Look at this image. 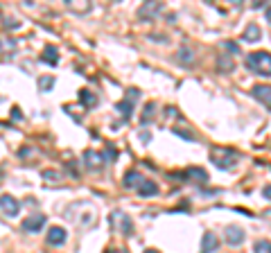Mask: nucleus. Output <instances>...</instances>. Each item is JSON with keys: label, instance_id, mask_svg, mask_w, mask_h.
Listing matches in <instances>:
<instances>
[{"label": "nucleus", "instance_id": "3", "mask_svg": "<svg viewBox=\"0 0 271 253\" xmlns=\"http://www.w3.org/2000/svg\"><path fill=\"white\" fill-rule=\"evenodd\" d=\"M138 97H140V91H136V88H129V91H127V99H122V102L116 104V111H120V113H122L124 120L131 118V113H133V99H138Z\"/></svg>", "mask_w": 271, "mask_h": 253}, {"label": "nucleus", "instance_id": "14", "mask_svg": "<svg viewBox=\"0 0 271 253\" xmlns=\"http://www.w3.org/2000/svg\"><path fill=\"white\" fill-rule=\"evenodd\" d=\"M41 59H43L45 63H50V66H57V63H59V50H57L55 45H45Z\"/></svg>", "mask_w": 271, "mask_h": 253}, {"label": "nucleus", "instance_id": "24", "mask_svg": "<svg viewBox=\"0 0 271 253\" xmlns=\"http://www.w3.org/2000/svg\"><path fill=\"white\" fill-rule=\"evenodd\" d=\"M262 194H264V197H267V199H269V201H271V186H264V190H262Z\"/></svg>", "mask_w": 271, "mask_h": 253}, {"label": "nucleus", "instance_id": "22", "mask_svg": "<svg viewBox=\"0 0 271 253\" xmlns=\"http://www.w3.org/2000/svg\"><path fill=\"white\" fill-rule=\"evenodd\" d=\"M52 86H55V79H52V77H41L39 79V88H41V91H50Z\"/></svg>", "mask_w": 271, "mask_h": 253}, {"label": "nucleus", "instance_id": "17", "mask_svg": "<svg viewBox=\"0 0 271 253\" xmlns=\"http://www.w3.org/2000/svg\"><path fill=\"white\" fill-rule=\"evenodd\" d=\"M185 176H187V179H197L199 183H206V181H208V172L201 170V167H190V170L185 172Z\"/></svg>", "mask_w": 271, "mask_h": 253}, {"label": "nucleus", "instance_id": "5", "mask_svg": "<svg viewBox=\"0 0 271 253\" xmlns=\"http://www.w3.org/2000/svg\"><path fill=\"white\" fill-rule=\"evenodd\" d=\"M163 12V3H145L143 7L138 9V18L140 20H154L156 14Z\"/></svg>", "mask_w": 271, "mask_h": 253}, {"label": "nucleus", "instance_id": "27", "mask_svg": "<svg viewBox=\"0 0 271 253\" xmlns=\"http://www.w3.org/2000/svg\"><path fill=\"white\" fill-rule=\"evenodd\" d=\"M145 253H158V251H156V249H147V251H145Z\"/></svg>", "mask_w": 271, "mask_h": 253}, {"label": "nucleus", "instance_id": "20", "mask_svg": "<svg viewBox=\"0 0 271 253\" xmlns=\"http://www.w3.org/2000/svg\"><path fill=\"white\" fill-rule=\"evenodd\" d=\"M233 66H235V63H233V59H231L228 55H226V57H220V61H217V68H220V72H224V70L231 72Z\"/></svg>", "mask_w": 271, "mask_h": 253}, {"label": "nucleus", "instance_id": "8", "mask_svg": "<svg viewBox=\"0 0 271 253\" xmlns=\"http://www.w3.org/2000/svg\"><path fill=\"white\" fill-rule=\"evenodd\" d=\"M66 237H68L66 229H61V226H52V229L48 231V235H45V240H48V244H52V246H61L66 242Z\"/></svg>", "mask_w": 271, "mask_h": 253}, {"label": "nucleus", "instance_id": "25", "mask_svg": "<svg viewBox=\"0 0 271 253\" xmlns=\"http://www.w3.org/2000/svg\"><path fill=\"white\" fill-rule=\"evenodd\" d=\"M104 253H127V251H122V249H120V251H118V249H106Z\"/></svg>", "mask_w": 271, "mask_h": 253}, {"label": "nucleus", "instance_id": "1", "mask_svg": "<svg viewBox=\"0 0 271 253\" xmlns=\"http://www.w3.org/2000/svg\"><path fill=\"white\" fill-rule=\"evenodd\" d=\"M247 68L260 77H271V52H251L247 55Z\"/></svg>", "mask_w": 271, "mask_h": 253}, {"label": "nucleus", "instance_id": "9", "mask_svg": "<svg viewBox=\"0 0 271 253\" xmlns=\"http://www.w3.org/2000/svg\"><path fill=\"white\" fill-rule=\"evenodd\" d=\"M84 161H86L88 170H100V167L104 165V156L97 154V151H93V149H86L84 151Z\"/></svg>", "mask_w": 271, "mask_h": 253}, {"label": "nucleus", "instance_id": "7", "mask_svg": "<svg viewBox=\"0 0 271 253\" xmlns=\"http://www.w3.org/2000/svg\"><path fill=\"white\" fill-rule=\"evenodd\" d=\"M251 95L255 99H260L264 107L271 109V86H267V84H258V86L251 88Z\"/></svg>", "mask_w": 271, "mask_h": 253}, {"label": "nucleus", "instance_id": "15", "mask_svg": "<svg viewBox=\"0 0 271 253\" xmlns=\"http://www.w3.org/2000/svg\"><path fill=\"white\" fill-rule=\"evenodd\" d=\"M156 192H158V188H156V183L149 181V179H145V181L138 186V194H140V197H152V194H156Z\"/></svg>", "mask_w": 271, "mask_h": 253}, {"label": "nucleus", "instance_id": "21", "mask_svg": "<svg viewBox=\"0 0 271 253\" xmlns=\"http://www.w3.org/2000/svg\"><path fill=\"white\" fill-rule=\"evenodd\" d=\"M255 253H271V242L269 240H260V242H255Z\"/></svg>", "mask_w": 271, "mask_h": 253}, {"label": "nucleus", "instance_id": "10", "mask_svg": "<svg viewBox=\"0 0 271 253\" xmlns=\"http://www.w3.org/2000/svg\"><path fill=\"white\" fill-rule=\"evenodd\" d=\"M45 226V217L43 215H34V217H28L23 221V229L30 231V233H36V231H41Z\"/></svg>", "mask_w": 271, "mask_h": 253}, {"label": "nucleus", "instance_id": "13", "mask_svg": "<svg viewBox=\"0 0 271 253\" xmlns=\"http://www.w3.org/2000/svg\"><path fill=\"white\" fill-rule=\"evenodd\" d=\"M242 39H244V41H249V43H255V41H260V39H262V30H260L255 23H251L247 30H244Z\"/></svg>", "mask_w": 271, "mask_h": 253}, {"label": "nucleus", "instance_id": "2", "mask_svg": "<svg viewBox=\"0 0 271 253\" xmlns=\"http://www.w3.org/2000/svg\"><path fill=\"white\" fill-rule=\"evenodd\" d=\"M210 161H212V165H217L220 170H228V167L235 165L237 151L231 149V147H212V149H210Z\"/></svg>", "mask_w": 271, "mask_h": 253}, {"label": "nucleus", "instance_id": "19", "mask_svg": "<svg viewBox=\"0 0 271 253\" xmlns=\"http://www.w3.org/2000/svg\"><path fill=\"white\" fill-rule=\"evenodd\" d=\"M154 113H156V104H154V102H147V104H145V113L140 115V122L147 124L149 120L154 118Z\"/></svg>", "mask_w": 271, "mask_h": 253}, {"label": "nucleus", "instance_id": "23", "mask_svg": "<svg viewBox=\"0 0 271 253\" xmlns=\"http://www.w3.org/2000/svg\"><path fill=\"white\" fill-rule=\"evenodd\" d=\"M43 179H45V181H59V174H57V172H43Z\"/></svg>", "mask_w": 271, "mask_h": 253}, {"label": "nucleus", "instance_id": "16", "mask_svg": "<svg viewBox=\"0 0 271 253\" xmlns=\"http://www.w3.org/2000/svg\"><path fill=\"white\" fill-rule=\"evenodd\" d=\"M79 104H82V107H86V109H93L97 104V97L88 91V88H84V91H79Z\"/></svg>", "mask_w": 271, "mask_h": 253}, {"label": "nucleus", "instance_id": "4", "mask_svg": "<svg viewBox=\"0 0 271 253\" xmlns=\"http://www.w3.org/2000/svg\"><path fill=\"white\" fill-rule=\"evenodd\" d=\"M0 210H3L7 217H16L20 213V204L12 197V194H3V197H0Z\"/></svg>", "mask_w": 271, "mask_h": 253}, {"label": "nucleus", "instance_id": "6", "mask_svg": "<svg viewBox=\"0 0 271 253\" xmlns=\"http://www.w3.org/2000/svg\"><path fill=\"white\" fill-rule=\"evenodd\" d=\"M224 237H226V242L231 246H239L244 242V229H242V226H226Z\"/></svg>", "mask_w": 271, "mask_h": 253}, {"label": "nucleus", "instance_id": "12", "mask_svg": "<svg viewBox=\"0 0 271 253\" xmlns=\"http://www.w3.org/2000/svg\"><path fill=\"white\" fill-rule=\"evenodd\" d=\"M220 249V240H217L212 233H206L201 240V253H215Z\"/></svg>", "mask_w": 271, "mask_h": 253}, {"label": "nucleus", "instance_id": "11", "mask_svg": "<svg viewBox=\"0 0 271 253\" xmlns=\"http://www.w3.org/2000/svg\"><path fill=\"white\" fill-rule=\"evenodd\" d=\"M145 179H143V174L140 172H136V170H131V172H127L124 174V179H122V183H124V188H129V190H138V186L143 183Z\"/></svg>", "mask_w": 271, "mask_h": 253}, {"label": "nucleus", "instance_id": "26", "mask_svg": "<svg viewBox=\"0 0 271 253\" xmlns=\"http://www.w3.org/2000/svg\"><path fill=\"white\" fill-rule=\"evenodd\" d=\"M264 16H267V20L271 23V7H267V12H264Z\"/></svg>", "mask_w": 271, "mask_h": 253}, {"label": "nucleus", "instance_id": "18", "mask_svg": "<svg viewBox=\"0 0 271 253\" xmlns=\"http://www.w3.org/2000/svg\"><path fill=\"white\" fill-rule=\"evenodd\" d=\"M179 61L183 63V66H192V63H195V55H192V50L181 47V50H179Z\"/></svg>", "mask_w": 271, "mask_h": 253}]
</instances>
